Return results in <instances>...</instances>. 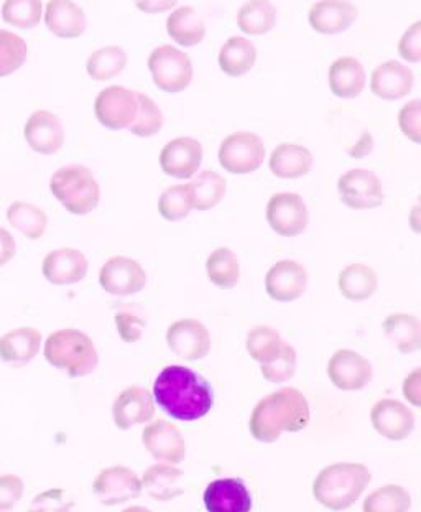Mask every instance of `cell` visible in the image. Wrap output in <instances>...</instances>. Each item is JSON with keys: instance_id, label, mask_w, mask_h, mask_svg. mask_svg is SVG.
Segmentation results:
<instances>
[{"instance_id": "obj_1", "label": "cell", "mask_w": 421, "mask_h": 512, "mask_svg": "<svg viewBox=\"0 0 421 512\" xmlns=\"http://www.w3.org/2000/svg\"><path fill=\"white\" fill-rule=\"evenodd\" d=\"M153 397L173 419L195 422L213 409L214 391L203 376L185 366H168L153 382Z\"/></svg>"}, {"instance_id": "obj_2", "label": "cell", "mask_w": 421, "mask_h": 512, "mask_svg": "<svg viewBox=\"0 0 421 512\" xmlns=\"http://www.w3.org/2000/svg\"><path fill=\"white\" fill-rule=\"evenodd\" d=\"M310 419V404L306 397L295 387H283L255 405L249 429L257 442L273 443L283 432L305 430Z\"/></svg>"}, {"instance_id": "obj_3", "label": "cell", "mask_w": 421, "mask_h": 512, "mask_svg": "<svg viewBox=\"0 0 421 512\" xmlns=\"http://www.w3.org/2000/svg\"><path fill=\"white\" fill-rule=\"evenodd\" d=\"M369 468L361 463L326 466L313 481V496L329 511H346L371 483Z\"/></svg>"}, {"instance_id": "obj_4", "label": "cell", "mask_w": 421, "mask_h": 512, "mask_svg": "<svg viewBox=\"0 0 421 512\" xmlns=\"http://www.w3.org/2000/svg\"><path fill=\"white\" fill-rule=\"evenodd\" d=\"M43 351L48 363L66 371L70 378H84L98 368L99 354L93 340L75 328L51 333Z\"/></svg>"}, {"instance_id": "obj_5", "label": "cell", "mask_w": 421, "mask_h": 512, "mask_svg": "<svg viewBox=\"0 0 421 512\" xmlns=\"http://www.w3.org/2000/svg\"><path fill=\"white\" fill-rule=\"evenodd\" d=\"M50 190L71 215L93 213L101 200V188L93 172L84 165H66L56 170L50 180Z\"/></svg>"}, {"instance_id": "obj_6", "label": "cell", "mask_w": 421, "mask_h": 512, "mask_svg": "<svg viewBox=\"0 0 421 512\" xmlns=\"http://www.w3.org/2000/svg\"><path fill=\"white\" fill-rule=\"evenodd\" d=\"M153 83L165 93H181L193 81V63L190 56L172 45L155 48L149 58Z\"/></svg>"}, {"instance_id": "obj_7", "label": "cell", "mask_w": 421, "mask_h": 512, "mask_svg": "<svg viewBox=\"0 0 421 512\" xmlns=\"http://www.w3.org/2000/svg\"><path fill=\"white\" fill-rule=\"evenodd\" d=\"M264 160V142L254 132H234L219 147V163L232 175L257 172Z\"/></svg>"}, {"instance_id": "obj_8", "label": "cell", "mask_w": 421, "mask_h": 512, "mask_svg": "<svg viewBox=\"0 0 421 512\" xmlns=\"http://www.w3.org/2000/svg\"><path fill=\"white\" fill-rule=\"evenodd\" d=\"M339 198L351 210H375L384 205V187L371 170L354 168L344 173L338 182Z\"/></svg>"}, {"instance_id": "obj_9", "label": "cell", "mask_w": 421, "mask_h": 512, "mask_svg": "<svg viewBox=\"0 0 421 512\" xmlns=\"http://www.w3.org/2000/svg\"><path fill=\"white\" fill-rule=\"evenodd\" d=\"M270 228L283 238H297L305 233L310 223V211L297 193H277L267 205Z\"/></svg>"}, {"instance_id": "obj_10", "label": "cell", "mask_w": 421, "mask_h": 512, "mask_svg": "<svg viewBox=\"0 0 421 512\" xmlns=\"http://www.w3.org/2000/svg\"><path fill=\"white\" fill-rule=\"evenodd\" d=\"M137 94L122 86H109L102 89L94 103V112L102 126L111 131L129 129L137 116Z\"/></svg>"}, {"instance_id": "obj_11", "label": "cell", "mask_w": 421, "mask_h": 512, "mask_svg": "<svg viewBox=\"0 0 421 512\" xmlns=\"http://www.w3.org/2000/svg\"><path fill=\"white\" fill-rule=\"evenodd\" d=\"M99 284L107 294L129 297L139 294L147 285V274L139 262L130 257L116 256L101 267Z\"/></svg>"}, {"instance_id": "obj_12", "label": "cell", "mask_w": 421, "mask_h": 512, "mask_svg": "<svg viewBox=\"0 0 421 512\" xmlns=\"http://www.w3.org/2000/svg\"><path fill=\"white\" fill-rule=\"evenodd\" d=\"M167 345L178 358L198 361L208 356L211 335L204 323L195 318H183L168 326Z\"/></svg>"}, {"instance_id": "obj_13", "label": "cell", "mask_w": 421, "mask_h": 512, "mask_svg": "<svg viewBox=\"0 0 421 512\" xmlns=\"http://www.w3.org/2000/svg\"><path fill=\"white\" fill-rule=\"evenodd\" d=\"M94 494L106 506H117L140 498L142 480L127 466H111L99 473L94 480Z\"/></svg>"}, {"instance_id": "obj_14", "label": "cell", "mask_w": 421, "mask_h": 512, "mask_svg": "<svg viewBox=\"0 0 421 512\" xmlns=\"http://www.w3.org/2000/svg\"><path fill=\"white\" fill-rule=\"evenodd\" d=\"M328 376L339 391H361L372 381V364L356 351L338 350L329 359Z\"/></svg>"}, {"instance_id": "obj_15", "label": "cell", "mask_w": 421, "mask_h": 512, "mask_svg": "<svg viewBox=\"0 0 421 512\" xmlns=\"http://www.w3.org/2000/svg\"><path fill=\"white\" fill-rule=\"evenodd\" d=\"M142 440L155 460L167 461L170 465H180L181 461H185L188 452L185 438L178 427L168 420H155L147 425L142 432Z\"/></svg>"}, {"instance_id": "obj_16", "label": "cell", "mask_w": 421, "mask_h": 512, "mask_svg": "<svg viewBox=\"0 0 421 512\" xmlns=\"http://www.w3.org/2000/svg\"><path fill=\"white\" fill-rule=\"evenodd\" d=\"M203 145L193 137H178L168 142L160 154V167L168 177L188 180L203 162Z\"/></svg>"}, {"instance_id": "obj_17", "label": "cell", "mask_w": 421, "mask_h": 512, "mask_svg": "<svg viewBox=\"0 0 421 512\" xmlns=\"http://www.w3.org/2000/svg\"><path fill=\"white\" fill-rule=\"evenodd\" d=\"M308 272L297 261H280L265 275V290L275 302H293L305 294Z\"/></svg>"}, {"instance_id": "obj_18", "label": "cell", "mask_w": 421, "mask_h": 512, "mask_svg": "<svg viewBox=\"0 0 421 512\" xmlns=\"http://www.w3.org/2000/svg\"><path fill=\"white\" fill-rule=\"evenodd\" d=\"M155 417L152 394L140 386H130L119 394L112 405V419L119 430L147 424Z\"/></svg>"}, {"instance_id": "obj_19", "label": "cell", "mask_w": 421, "mask_h": 512, "mask_svg": "<svg viewBox=\"0 0 421 512\" xmlns=\"http://www.w3.org/2000/svg\"><path fill=\"white\" fill-rule=\"evenodd\" d=\"M25 140L33 152L55 155L65 144V129L60 117L50 111L33 112L24 129Z\"/></svg>"}, {"instance_id": "obj_20", "label": "cell", "mask_w": 421, "mask_h": 512, "mask_svg": "<svg viewBox=\"0 0 421 512\" xmlns=\"http://www.w3.org/2000/svg\"><path fill=\"white\" fill-rule=\"evenodd\" d=\"M89 262L83 252L73 247L51 251L43 259L42 274L53 285H73L86 279Z\"/></svg>"}, {"instance_id": "obj_21", "label": "cell", "mask_w": 421, "mask_h": 512, "mask_svg": "<svg viewBox=\"0 0 421 512\" xmlns=\"http://www.w3.org/2000/svg\"><path fill=\"white\" fill-rule=\"evenodd\" d=\"M372 427L382 437L400 442L415 429V414L407 405L394 399H382L372 407Z\"/></svg>"}, {"instance_id": "obj_22", "label": "cell", "mask_w": 421, "mask_h": 512, "mask_svg": "<svg viewBox=\"0 0 421 512\" xmlns=\"http://www.w3.org/2000/svg\"><path fill=\"white\" fill-rule=\"evenodd\" d=\"M357 9L351 0H320L311 7L308 20L316 33L338 35L356 22Z\"/></svg>"}, {"instance_id": "obj_23", "label": "cell", "mask_w": 421, "mask_h": 512, "mask_svg": "<svg viewBox=\"0 0 421 512\" xmlns=\"http://www.w3.org/2000/svg\"><path fill=\"white\" fill-rule=\"evenodd\" d=\"M203 499L208 512H250L252 509V496L239 478L213 481L204 491Z\"/></svg>"}, {"instance_id": "obj_24", "label": "cell", "mask_w": 421, "mask_h": 512, "mask_svg": "<svg viewBox=\"0 0 421 512\" xmlns=\"http://www.w3.org/2000/svg\"><path fill=\"white\" fill-rule=\"evenodd\" d=\"M415 76L407 66L392 60L375 68L371 78L372 93L385 101H397L412 93Z\"/></svg>"}, {"instance_id": "obj_25", "label": "cell", "mask_w": 421, "mask_h": 512, "mask_svg": "<svg viewBox=\"0 0 421 512\" xmlns=\"http://www.w3.org/2000/svg\"><path fill=\"white\" fill-rule=\"evenodd\" d=\"M42 348V333L33 326H20L0 336V359L9 366L22 368L37 358Z\"/></svg>"}, {"instance_id": "obj_26", "label": "cell", "mask_w": 421, "mask_h": 512, "mask_svg": "<svg viewBox=\"0 0 421 512\" xmlns=\"http://www.w3.org/2000/svg\"><path fill=\"white\" fill-rule=\"evenodd\" d=\"M45 24L53 35L60 38L81 37L88 27L84 10L73 0H50Z\"/></svg>"}, {"instance_id": "obj_27", "label": "cell", "mask_w": 421, "mask_h": 512, "mask_svg": "<svg viewBox=\"0 0 421 512\" xmlns=\"http://www.w3.org/2000/svg\"><path fill=\"white\" fill-rule=\"evenodd\" d=\"M328 81L334 96L354 99L366 88V71L361 61L352 56H343L329 68Z\"/></svg>"}, {"instance_id": "obj_28", "label": "cell", "mask_w": 421, "mask_h": 512, "mask_svg": "<svg viewBox=\"0 0 421 512\" xmlns=\"http://www.w3.org/2000/svg\"><path fill=\"white\" fill-rule=\"evenodd\" d=\"M313 160L315 159L310 149L285 142L273 150L270 157V172L282 180H297L311 172Z\"/></svg>"}, {"instance_id": "obj_29", "label": "cell", "mask_w": 421, "mask_h": 512, "mask_svg": "<svg viewBox=\"0 0 421 512\" xmlns=\"http://www.w3.org/2000/svg\"><path fill=\"white\" fill-rule=\"evenodd\" d=\"M338 289L351 302H364L379 289V275L366 264H351L339 272Z\"/></svg>"}, {"instance_id": "obj_30", "label": "cell", "mask_w": 421, "mask_h": 512, "mask_svg": "<svg viewBox=\"0 0 421 512\" xmlns=\"http://www.w3.org/2000/svg\"><path fill=\"white\" fill-rule=\"evenodd\" d=\"M181 478H183V471L180 468L157 463L145 470L142 476V488H145L150 498L167 503L172 499L180 498L183 494Z\"/></svg>"}, {"instance_id": "obj_31", "label": "cell", "mask_w": 421, "mask_h": 512, "mask_svg": "<svg viewBox=\"0 0 421 512\" xmlns=\"http://www.w3.org/2000/svg\"><path fill=\"white\" fill-rule=\"evenodd\" d=\"M167 32L181 47H195L206 37V24L193 7H180L168 17Z\"/></svg>"}, {"instance_id": "obj_32", "label": "cell", "mask_w": 421, "mask_h": 512, "mask_svg": "<svg viewBox=\"0 0 421 512\" xmlns=\"http://www.w3.org/2000/svg\"><path fill=\"white\" fill-rule=\"evenodd\" d=\"M186 187L190 193L193 210L208 211L213 210L223 201L227 182L226 178L219 175L218 172L204 170V172L198 173V177L188 183Z\"/></svg>"}, {"instance_id": "obj_33", "label": "cell", "mask_w": 421, "mask_h": 512, "mask_svg": "<svg viewBox=\"0 0 421 512\" xmlns=\"http://www.w3.org/2000/svg\"><path fill=\"white\" fill-rule=\"evenodd\" d=\"M385 336L400 353H413L420 350L421 325L415 315L408 313H394L385 318Z\"/></svg>"}, {"instance_id": "obj_34", "label": "cell", "mask_w": 421, "mask_h": 512, "mask_svg": "<svg viewBox=\"0 0 421 512\" xmlns=\"http://www.w3.org/2000/svg\"><path fill=\"white\" fill-rule=\"evenodd\" d=\"M257 50L244 37H232L219 52V68L232 78H239L254 68Z\"/></svg>"}, {"instance_id": "obj_35", "label": "cell", "mask_w": 421, "mask_h": 512, "mask_svg": "<svg viewBox=\"0 0 421 512\" xmlns=\"http://www.w3.org/2000/svg\"><path fill=\"white\" fill-rule=\"evenodd\" d=\"M7 219L10 226L17 229L25 238L37 241L47 233L48 216L42 208L27 203V201H14L7 210Z\"/></svg>"}, {"instance_id": "obj_36", "label": "cell", "mask_w": 421, "mask_h": 512, "mask_svg": "<svg viewBox=\"0 0 421 512\" xmlns=\"http://www.w3.org/2000/svg\"><path fill=\"white\" fill-rule=\"evenodd\" d=\"M206 274L211 284L219 289L231 290L241 282V266L229 247H218L206 261Z\"/></svg>"}, {"instance_id": "obj_37", "label": "cell", "mask_w": 421, "mask_h": 512, "mask_svg": "<svg viewBox=\"0 0 421 512\" xmlns=\"http://www.w3.org/2000/svg\"><path fill=\"white\" fill-rule=\"evenodd\" d=\"M277 22V9L269 0H247L237 14V25L247 35H265Z\"/></svg>"}, {"instance_id": "obj_38", "label": "cell", "mask_w": 421, "mask_h": 512, "mask_svg": "<svg viewBox=\"0 0 421 512\" xmlns=\"http://www.w3.org/2000/svg\"><path fill=\"white\" fill-rule=\"evenodd\" d=\"M412 508V496L398 485H385L372 491L362 504L364 512H408Z\"/></svg>"}, {"instance_id": "obj_39", "label": "cell", "mask_w": 421, "mask_h": 512, "mask_svg": "<svg viewBox=\"0 0 421 512\" xmlns=\"http://www.w3.org/2000/svg\"><path fill=\"white\" fill-rule=\"evenodd\" d=\"M127 66V55L119 47H104L89 56L88 75L96 81H109L121 75Z\"/></svg>"}, {"instance_id": "obj_40", "label": "cell", "mask_w": 421, "mask_h": 512, "mask_svg": "<svg viewBox=\"0 0 421 512\" xmlns=\"http://www.w3.org/2000/svg\"><path fill=\"white\" fill-rule=\"evenodd\" d=\"M282 336L269 325L255 326L249 331L246 350L257 363H267L282 348Z\"/></svg>"}, {"instance_id": "obj_41", "label": "cell", "mask_w": 421, "mask_h": 512, "mask_svg": "<svg viewBox=\"0 0 421 512\" xmlns=\"http://www.w3.org/2000/svg\"><path fill=\"white\" fill-rule=\"evenodd\" d=\"M42 12V0H5L2 5V19L17 28L37 27Z\"/></svg>"}, {"instance_id": "obj_42", "label": "cell", "mask_w": 421, "mask_h": 512, "mask_svg": "<svg viewBox=\"0 0 421 512\" xmlns=\"http://www.w3.org/2000/svg\"><path fill=\"white\" fill-rule=\"evenodd\" d=\"M27 43L15 33L0 30V78L20 70L27 60Z\"/></svg>"}, {"instance_id": "obj_43", "label": "cell", "mask_w": 421, "mask_h": 512, "mask_svg": "<svg viewBox=\"0 0 421 512\" xmlns=\"http://www.w3.org/2000/svg\"><path fill=\"white\" fill-rule=\"evenodd\" d=\"M191 211H193V205H191L190 193L186 185L167 188L158 201V213L170 223L183 221L190 216Z\"/></svg>"}, {"instance_id": "obj_44", "label": "cell", "mask_w": 421, "mask_h": 512, "mask_svg": "<svg viewBox=\"0 0 421 512\" xmlns=\"http://www.w3.org/2000/svg\"><path fill=\"white\" fill-rule=\"evenodd\" d=\"M260 371L264 378L273 384L290 381L297 373V351L283 341L280 351L267 363L260 364Z\"/></svg>"}, {"instance_id": "obj_45", "label": "cell", "mask_w": 421, "mask_h": 512, "mask_svg": "<svg viewBox=\"0 0 421 512\" xmlns=\"http://www.w3.org/2000/svg\"><path fill=\"white\" fill-rule=\"evenodd\" d=\"M135 94H137L139 109H137V116H135L134 122L129 126V132L139 135V137H152V135L162 131V111H160L155 101L149 98V96H145L142 93Z\"/></svg>"}, {"instance_id": "obj_46", "label": "cell", "mask_w": 421, "mask_h": 512, "mask_svg": "<svg viewBox=\"0 0 421 512\" xmlns=\"http://www.w3.org/2000/svg\"><path fill=\"white\" fill-rule=\"evenodd\" d=\"M398 126L408 139L413 140L415 144L421 142V103L418 99H413L405 104L398 114Z\"/></svg>"}, {"instance_id": "obj_47", "label": "cell", "mask_w": 421, "mask_h": 512, "mask_svg": "<svg viewBox=\"0 0 421 512\" xmlns=\"http://www.w3.org/2000/svg\"><path fill=\"white\" fill-rule=\"evenodd\" d=\"M24 480L17 475L0 476V512H10L24 496Z\"/></svg>"}, {"instance_id": "obj_48", "label": "cell", "mask_w": 421, "mask_h": 512, "mask_svg": "<svg viewBox=\"0 0 421 512\" xmlns=\"http://www.w3.org/2000/svg\"><path fill=\"white\" fill-rule=\"evenodd\" d=\"M116 328L122 341H125V343H137V341L142 340L147 323L142 318L137 317V315L121 312L116 315Z\"/></svg>"}, {"instance_id": "obj_49", "label": "cell", "mask_w": 421, "mask_h": 512, "mask_svg": "<svg viewBox=\"0 0 421 512\" xmlns=\"http://www.w3.org/2000/svg\"><path fill=\"white\" fill-rule=\"evenodd\" d=\"M71 506L73 504L65 501L63 489H50L33 499L32 508L28 512H71Z\"/></svg>"}, {"instance_id": "obj_50", "label": "cell", "mask_w": 421, "mask_h": 512, "mask_svg": "<svg viewBox=\"0 0 421 512\" xmlns=\"http://www.w3.org/2000/svg\"><path fill=\"white\" fill-rule=\"evenodd\" d=\"M398 53L403 60L410 63H418L421 58V24L415 22L412 27L408 28L402 40L398 43Z\"/></svg>"}, {"instance_id": "obj_51", "label": "cell", "mask_w": 421, "mask_h": 512, "mask_svg": "<svg viewBox=\"0 0 421 512\" xmlns=\"http://www.w3.org/2000/svg\"><path fill=\"white\" fill-rule=\"evenodd\" d=\"M403 396L410 404L415 407L421 405V368L415 369L408 374V378L403 381Z\"/></svg>"}, {"instance_id": "obj_52", "label": "cell", "mask_w": 421, "mask_h": 512, "mask_svg": "<svg viewBox=\"0 0 421 512\" xmlns=\"http://www.w3.org/2000/svg\"><path fill=\"white\" fill-rule=\"evenodd\" d=\"M17 254V243L7 229L0 228V267L7 266Z\"/></svg>"}, {"instance_id": "obj_53", "label": "cell", "mask_w": 421, "mask_h": 512, "mask_svg": "<svg viewBox=\"0 0 421 512\" xmlns=\"http://www.w3.org/2000/svg\"><path fill=\"white\" fill-rule=\"evenodd\" d=\"M178 0H135V7L145 14H163L175 7Z\"/></svg>"}, {"instance_id": "obj_54", "label": "cell", "mask_w": 421, "mask_h": 512, "mask_svg": "<svg viewBox=\"0 0 421 512\" xmlns=\"http://www.w3.org/2000/svg\"><path fill=\"white\" fill-rule=\"evenodd\" d=\"M372 149H374V140H372V135L369 134V132H364L362 139L359 140L351 150H349V155L354 157V159H362V157H366V155L371 154Z\"/></svg>"}, {"instance_id": "obj_55", "label": "cell", "mask_w": 421, "mask_h": 512, "mask_svg": "<svg viewBox=\"0 0 421 512\" xmlns=\"http://www.w3.org/2000/svg\"><path fill=\"white\" fill-rule=\"evenodd\" d=\"M122 512H152L149 509L142 508V506H132V508L124 509Z\"/></svg>"}]
</instances>
